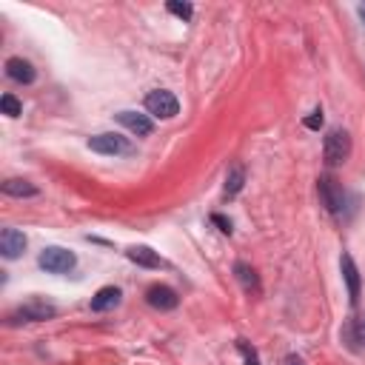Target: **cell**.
<instances>
[{
  "instance_id": "6da1fadb",
  "label": "cell",
  "mask_w": 365,
  "mask_h": 365,
  "mask_svg": "<svg viewBox=\"0 0 365 365\" xmlns=\"http://www.w3.org/2000/svg\"><path fill=\"white\" fill-rule=\"evenodd\" d=\"M351 154V137L343 128H331L328 137H325V146H323V158L328 166H343Z\"/></svg>"
},
{
  "instance_id": "7a4b0ae2",
  "label": "cell",
  "mask_w": 365,
  "mask_h": 365,
  "mask_svg": "<svg viewBox=\"0 0 365 365\" xmlns=\"http://www.w3.org/2000/svg\"><path fill=\"white\" fill-rule=\"evenodd\" d=\"M37 263H40V269L49 271V274H66V271H71V269L77 266V257H74L69 248L49 246V248H43V254H40Z\"/></svg>"
},
{
  "instance_id": "3957f363",
  "label": "cell",
  "mask_w": 365,
  "mask_h": 365,
  "mask_svg": "<svg viewBox=\"0 0 365 365\" xmlns=\"http://www.w3.org/2000/svg\"><path fill=\"white\" fill-rule=\"evenodd\" d=\"M89 148L97 151V154H114V158H120V154H135L132 140L123 137V135H114V132L89 137Z\"/></svg>"
},
{
  "instance_id": "277c9868",
  "label": "cell",
  "mask_w": 365,
  "mask_h": 365,
  "mask_svg": "<svg viewBox=\"0 0 365 365\" xmlns=\"http://www.w3.org/2000/svg\"><path fill=\"white\" fill-rule=\"evenodd\" d=\"M146 112H148L151 117L171 120V117H177V112H180V103H177V97H174L171 92L158 89V92H148V94H146Z\"/></svg>"
},
{
  "instance_id": "5b68a950",
  "label": "cell",
  "mask_w": 365,
  "mask_h": 365,
  "mask_svg": "<svg viewBox=\"0 0 365 365\" xmlns=\"http://www.w3.org/2000/svg\"><path fill=\"white\" fill-rule=\"evenodd\" d=\"M317 189H320L323 205L328 208V212H331V214H343V208H346V192H343L340 182H337L331 174H325V177L317 180Z\"/></svg>"
},
{
  "instance_id": "8992f818",
  "label": "cell",
  "mask_w": 365,
  "mask_h": 365,
  "mask_svg": "<svg viewBox=\"0 0 365 365\" xmlns=\"http://www.w3.org/2000/svg\"><path fill=\"white\" fill-rule=\"evenodd\" d=\"M58 314V308L55 305H49V303H29V305H23L17 308L12 320L15 323H40V320H51Z\"/></svg>"
},
{
  "instance_id": "52a82bcc",
  "label": "cell",
  "mask_w": 365,
  "mask_h": 365,
  "mask_svg": "<svg viewBox=\"0 0 365 365\" xmlns=\"http://www.w3.org/2000/svg\"><path fill=\"white\" fill-rule=\"evenodd\" d=\"M146 303L151 308H158V311H171V308H177L180 297H177L174 289H169V285H151V289L146 291Z\"/></svg>"
},
{
  "instance_id": "ba28073f",
  "label": "cell",
  "mask_w": 365,
  "mask_h": 365,
  "mask_svg": "<svg viewBox=\"0 0 365 365\" xmlns=\"http://www.w3.org/2000/svg\"><path fill=\"white\" fill-rule=\"evenodd\" d=\"M6 74H9V80L23 83V86L35 83V77H37L35 66H32L29 60H23V58H9V60H6Z\"/></svg>"
},
{
  "instance_id": "9c48e42d",
  "label": "cell",
  "mask_w": 365,
  "mask_h": 365,
  "mask_svg": "<svg viewBox=\"0 0 365 365\" xmlns=\"http://www.w3.org/2000/svg\"><path fill=\"white\" fill-rule=\"evenodd\" d=\"M26 248V237H23V231L17 228H3V234H0V254H3L6 260H15L20 257Z\"/></svg>"
},
{
  "instance_id": "30bf717a",
  "label": "cell",
  "mask_w": 365,
  "mask_h": 365,
  "mask_svg": "<svg viewBox=\"0 0 365 365\" xmlns=\"http://www.w3.org/2000/svg\"><path fill=\"white\" fill-rule=\"evenodd\" d=\"M117 123L120 126H126L128 132H135L137 137H148L151 135V120H148V114H137V112H120L117 114Z\"/></svg>"
},
{
  "instance_id": "8fae6325",
  "label": "cell",
  "mask_w": 365,
  "mask_h": 365,
  "mask_svg": "<svg viewBox=\"0 0 365 365\" xmlns=\"http://www.w3.org/2000/svg\"><path fill=\"white\" fill-rule=\"evenodd\" d=\"M340 269H343V280H346V285H348V300L357 303V300H359V271H357V266H354V257H351V254H343Z\"/></svg>"
},
{
  "instance_id": "7c38bea8",
  "label": "cell",
  "mask_w": 365,
  "mask_h": 365,
  "mask_svg": "<svg viewBox=\"0 0 365 365\" xmlns=\"http://www.w3.org/2000/svg\"><path fill=\"white\" fill-rule=\"evenodd\" d=\"M126 257L132 260V263L143 266V269H163L160 254H158V251H151V248H146V246H135V248H128V251H126Z\"/></svg>"
},
{
  "instance_id": "4fadbf2b",
  "label": "cell",
  "mask_w": 365,
  "mask_h": 365,
  "mask_svg": "<svg viewBox=\"0 0 365 365\" xmlns=\"http://www.w3.org/2000/svg\"><path fill=\"white\" fill-rule=\"evenodd\" d=\"M120 289H114V285H106V289H100L94 297H92V311H112L120 305Z\"/></svg>"
},
{
  "instance_id": "5bb4252c",
  "label": "cell",
  "mask_w": 365,
  "mask_h": 365,
  "mask_svg": "<svg viewBox=\"0 0 365 365\" xmlns=\"http://www.w3.org/2000/svg\"><path fill=\"white\" fill-rule=\"evenodd\" d=\"M243 182H246V169L240 163H234L226 174V197H234V194H240L243 189Z\"/></svg>"
},
{
  "instance_id": "9a60e30c",
  "label": "cell",
  "mask_w": 365,
  "mask_h": 365,
  "mask_svg": "<svg viewBox=\"0 0 365 365\" xmlns=\"http://www.w3.org/2000/svg\"><path fill=\"white\" fill-rule=\"evenodd\" d=\"M3 194H9V197H35L37 189L32 186L29 180H6L3 182Z\"/></svg>"
},
{
  "instance_id": "2e32d148",
  "label": "cell",
  "mask_w": 365,
  "mask_h": 365,
  "mask_svg": "<svg viewBox=\"0 0 365 365\" xmlns=\"http://www.w3.org/2000/svg\"><path fill=\"white\" fill-rule=\"evenodd\" d=\"M234 274H237V280L243 282L246 291H260V280H257V274H254V269L248 263H237V266H234Z\"/></svg>"
},
{
  "instance_id": "e0dca14e",
  "label": "cell",
  "mask_w": 365,
  "mask_h": 365,
  "mask_svg": "<svg viewBox=\"0 0 365 365\" xmlns=\"http://www.w3.org/2000/svg\"><path fill=\"white\" fill-rule=\"evenodd\" d=\"M346 337L351 340V346L354 343H359V346H365V311L357 317V320H351L348 323V328H346Z\"/></svg>"
},
{
  "instance_id": "ac0fdd59",
  "label": "cell",
  "mask_w": 365,
  "mask_h": 365,
  "mask_svg": "<svg viewBox=\"0 0 365 365\" xmlns=\"http://www.w3.org/2000/svg\"><path fill=\"white\" fill-rule=\"evenodd\" d=\"M0 106H3V114H6V117H20V112H23L20 100H17L15 94H3V97H0Z\"/></svg>"
},
{
  "instance_id": "d6986e66",
  "label": "cell",
  "mask_w": 365,
  "mask_h": 365,
  "mask_svg": "<svg viewBox=\"0 0 365 365\" xmlns=\"http://www.w3.org/2000/svg\"><path fill=\"white\" fill-rule=\"evenodd\" d=\"M169 12L177 15V17H182V20H189V17L194 15V6H192V3H177V0H171V3H169Z\"/></svg>"
},
{
  "instance_id": "ffe728a7",
  "label": "cell",
  "mask_w": 365,
  "mask_h": 365,
  "mask_svg": "<svg viewBox=\"0 0 365 365\" xmlns=\"http://www.w3.org/2000/svg\"><path fill=\"white\" fill-rule=\"evenodd\" d=\"M237 348H240V354L246 357V362H248V365H260V357H257V351H254V348H251L246 340H237Z\"/></svg>"
},
{
  "instance_id": "44dd1931",
  "label": "cell",
  "mask_w": 365,
  "mask_h": 365,
  "mask_svg": "<svg viewBox=\"0 0 365 365\" xmlns=\"http://www.w3.org/2000/svg\"><path fill=\"white\" fill-rule=\"evenodd\" d=\"M305 126L317 132V128L323 126V109H314V112H311V117H305Z\"/></svg>"
},
{
  "instance_id": "7402d4cb",
  "label": "cell",
  "mask_w": 365,
  "mask_h": 365,
  "mask_svg": "<svg viewBox=\"0 0 365 365\" xmlns=\"http://www.w3.org/2000/svg\"><path fill=\"white\" fill-rule=\"evenodd\" d=\"M212 223H214V226H220V231H223V234H231V220H226L223 214H212Z\"/></svg>"
},
{
  "instance_id": "603a6c76",
  "label": "cell",
  "mask_w": 365,
  "mask_h": 365,
  "mask_svg": "<svg viewBox=\"0 0 365 365\" xmlns=\"http://www.w3.org/2000/svg\"><path fill=\"white\" fill-rule=\"evenodd\" d=\"M285 365H305V362H303V359H300V357H294V354H291V357H289V359H285Z\"/></svg>"
},
{
  "instance_id": "cb8c5ba5",
  "label": "cell",
  "mask_w": 365,
  "mask_h": 365,
  "mask_svg": "<svg viewBox=\"0 0 365 365\" xmlns=\"http://www.w3.org/2000/svg\"><path fill=\"white\" fill-rule=\"evenodd\" d=\"M359 15H362V20H365V3H362V6H359Z\"/></svg>"
}]
</instances>
